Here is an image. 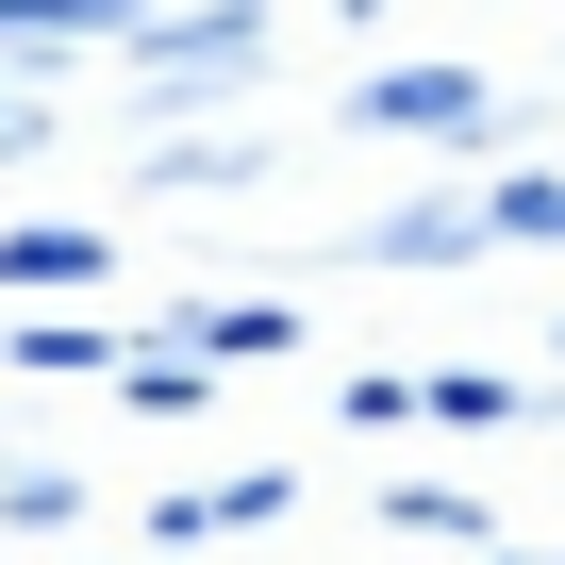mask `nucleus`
I'll return each instance as SVG.
<instances>
[{
	"label": "nucleus",
	"instance_id": "1",
	"mask_svg": "<svg viewBox=\"0 0 565 565\" xmlns=\"http://www.w3.org/2000/svg\"><path fill=\"white\" fill-rule=\"evenodd\" d=\"M350 117H366V134H482V84H466V67H399V84H366Z\"/></svg>",
	"mask_w": 565,
	"mask_h": 565
},
{
	"label": "nucleus",
	"instance_id": "2",
	"mask_svg": "<svg viewBox=\"0 0 565 565\" xmlns=\"http://www.w3.org/2000/svg\"><path fill=\"white\" fill-rule=\"evenodd\" d=\"M84 266H100L84 233H0V282H84Z\"/></svg>",
	"mask_w": 565,
	"mask_h": 565
}]
</instances>
